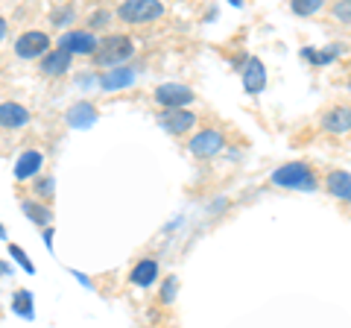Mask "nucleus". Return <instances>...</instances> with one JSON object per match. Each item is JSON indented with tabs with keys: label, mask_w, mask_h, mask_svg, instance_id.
<instances>
[{
	"label": "nucleus",
	"mask_w": 351,
	"mask_h": 328,
	"mask_svg": "<svg viewBox=\"0 0 351 328\" xmlns=\"http://www.w3.org/2000/svg\"><path fill=\"white\" fill-rule=\"evenodd\" d=\"M272 182L281 185V188H293V191H313L316 188V176L311 173L307 164H284L272 173Z\"/></svg>",
	"instance_id": "obj_1"
},
{
	"label": "nucleus",
	"mask_w": 351,
	"mask_h": 328,
	"mask_svg": "<svg viewBox=\"0 0 351 328\" xmlns=\"http://www.w3.org/2000/svg\"><path fill=\"white\" fill-rule=\"evenodd\" d=\"M132 53H135V45H132L129 36H108L100 47H97L94 59L97 65H103V68H108V65H120L126 62Z\"/></svg>",
	"instance_id": "obj_2"
},
{
	"label": "nucleus",
	"mask_w": 351,
	"mask_h": 328,
	"mask_svg": "<svg viewBox=\"0 0 351 328\" xmlns=\"http://www.w3.org/2000/svg\"><path fill=\"white\" fill-rule=\"evenodd\" d=\"M120 18L126 24H147V21H156L164 15V6L156 3V0H129V3L120 6Z\"/></svg>",
	"instance_id": "obj_3"
},
{
	"label": "nucleus",
	"mask_w": 351,
	"mask_h": 328,
	"mask_svg": "<svg viewBox=\"0 0 351 328\" xmlns=\"http://www.w3.org/2000/svg\"><path fill=\"white\" fill-rule=\"evenodd\" d=\"M156 103L164 108H184L188 103H193V91L179 82H164L156 89Z\"/></svg>",
	"instance_id": "obj_4"
},
{
	"label": "nucleus",
	"mask_w": 351,
	"mask_h": 328,
	"mask_svg": "<svg viewBox=\"0 0 351 328\" xmlns=\"http://www.w3.org/2000/svg\"><path fill=\"white\" fill-rule=\"evenodd\" d=\"M47 50H50V38H47V32H36V30H29L24 32L18 41H15V53L21 59H36V56H47Z\"/></svg>",
	"instance_id": "obj_5"
},
{
	"label": "nucleus",
	"mask_w": 351,
	"mask_h": 328,
	"mask_svg": "<svg viewBox=\"0 0 351 328\" xmlns=\"http://www.w3.org/2000/svg\"><path fill=\"white\" fill-rule=\"evenodd\" d=\"M97 38L94 32H82V30H71L64 32V36L59 38V50L71 53V56H76V53H97Z\"/></svg>",
	"instance_id": "obj_6"
},
{
	"label": "nucleus",
	"mask_w": 351,
	"mask_h": 328,
	"mask_svg": "<svg viewBox=\"0 0 351 328\" xmlns=\"http://www.w3.org/2000/svg\"><path fill=\"white\" fill-rule=\"evenodd\" d=\"M223 135L217 132V129H202L199 135H193L191 138V152L193 156H199V159H208V156H217L219 150H223Z\"/></svg>",
	"instance_id": "obj_7"
},
{
	"label": "nucleus",
	"mask_w": 351,
	"mask_h": 328,
	"mask_svg": "<svg viewBox=\"0 0 351 328\" xmlns=\"http://www.w3.org/2000/svg\"><path fill=\"white\" fill-rule=\"evenodd\" d=\"M193 124H196V115L193 112H184V108H167V112L161 115V126L170 129V132H176V135L188 132Z\"/></svg>",
	"instance_id": "obj_8"
},
{
	"label": "nucleus",
	"mask_w": 351,
	"mask_h": 328,
	"mask_svg": "<svg viewBox=\"0 0 351 328\" xmlns=\"http://www.w3.org/2000/svg\"><path fill=\"white\" fill-rule=\"evenodd\" d=\"M322 129L331 135H343L351 129V106H337L322 117Z\"/></svg>",
	"instance_id": "obj_9"
},
{
	"label": "nucleus",
	"mask_w": 351,
	"mask_h": 328,
	"mask_svg": "<svg viewBox=\"0 0 351 328\" xmlns=\"http://www.w3.org/2000/svg\"><path fill=\"white\" fill-rule=\"evenodd\" d=\"M263 85H267V71H263V62L252 56L243 68V89L249 94H261Z\"/></svg>",
	"instance_id": "obj_10"
},
{
	"label": "nucleus",
	"mask_w": 351,
	"mask_h": 328,
	"mask_svg": "<svg viewBox=\"0 0 351 328\" xmlns=\"http://www.w3.org/2000/svg\"><path fill=\"white\" fill-rule=\"evenodd\" d=\"M29 124V112L21 103H0V126L3 129H21Z\"/></svg>",
	"instance_id": "obj_11"
},
{
	"label": "nucleus",
	"mask_w": 351,
	"mask_h": 328,
	"mask_svg": "<svg viewBox=\"0 0 351 328\" xmlns=\"http://www.w3.org/2000/svg\"><path fill=\"white\" fill-rule=\"evenodd\" d=\"M41 161H44V156H41L38 150L21 152L18 161H15V179H29V176H36V173L41 170Z\"/></svg>",
	"instance_id": "obj_12"
},
{
	"label": "nucleus",
	"mask_w": 351,
	"mask_h": 328,
	"mask_svg": "<svg viewBox=\"0 0 351 328\" xmlns=\"http://www.w3.org/2000/svg\"><path fill=\"white\" fill-rule=\"evenodd\" d=\"M68 68H71V53H64V50H50L41 59L44 76H62V73H68Z\"/></svg>",
	"instance_id": "obj_13"
},
{
	"label": "nucleus",
	"mask_w": 351,
	"mask_h": 328,
	"mask_svg": "<svg viewBox=\"0 0 351 328\" xmlns=\"http://www.w3.org/2000/svg\"><path fill=\"white\" fill-rule=\"evenodd\" d=\"M156 276H158V264L152 258H141L129 272L132 284H138V288H149V284L156 281Z\"/></svg>",
	"instance_id": "obj_14"
},
{
	"label": "nucleus",
	"mask_w": 351,
	"mask_h": 328,
	"mask_svg": "<svg viewBox=\"0 0 351 328\" xmlns=\"http://www.w3.org/2000/svg\"><path fill=\"white\" fill-rule=\"evenodd\" d=\"M64 120H68V124L73 126V129H82V126H91L94 124V120H97V108L91 106V103H76V106H71L68 108V117H64Z\"/></svg>",
	"instance_id": "obj_15"
},
{
	"label": "nucleus",
	"mask_w": 351,
	"mask_h": 328,
	"mask_svg": "<svg viewBox=\"0 0 351 328\" xmlns=\"http://www.w3.org/2000/svg\"><path fill=\"white\" fill-rule=\"evenodd\" d=\"M325 185H328V191H331L334 196L351 202V173H346V170H331V173H328V179H325Z\"/></svg>",
	"instance_id": "obj_16"
},
{
	"label": "nucleus",
	"mask_w": 351,
	"mask_h": 328,
	"mask_svg": "<svg viewBox=\"0 0 351 328\" xmlns=\"http://www.w3.org/2000/svg\"><path fill=\"white\" fill-rule=\"evenodd\" d=\"M132 82H135V71H132V68H114V71L103 73V80H100L103 91H117V89H126V85H132Z\"/></svg>",
	"instance_id": "obj_17"
},
{
	"label": "nucleus",
	"mask_w": 351,
	"mask_h": 328,
	"mask_svg": "<svg viewBox=\"0 0 351 328\" xmlns=\"http://www.w3.org/2000/svg\"><path fill=\"white\" fill-rule=\"evenodd\" d=\"M24 211H27V217L32 223H38V226H50V220H53V214H50V209H44V205H38V202H24Z\"/></svg>",
	"instance_id": "obj_18"
},
{
	"label": "nucleus",
	"mask_w": 351,
	"mask_h": 328,
	"mask_svg": "<svg viewBox=\"0 0 351 328\" xmlns=\"http://www.w3.org/2000/svg\"><path fill=\"white\" fill-rule=\"evenodd\" d=\"M12 311L21 314V316H32V293L29 290H18L15 293V299H12Z\"/></svg>",
	"instance_id": "obj_19"
},
{
	"label": "nucleus",
	"mask_w": 351,
	"mask_h": 328,
	"mask_svg": "<svg viewBox=\"0 0 351 328\" xmlns=\"http://www.w3.org/2000/svg\"><path fill=\"white\" fill-rule=\"evenodd\" d=\"M319 0H293V12L295 15H313V12H319Z\"/></svg>",
	"instance_id": "obj_20"
},
{
	"label": "nucleus",
	"mask_w": 351,
	"mask_h": 328,
	"mask_svg": "<svg viewBox=\"0 0 351 328\" xmlns=\"http://www.w3.org/2000/svg\"><path fill=\"white\" fill-rule=\"evenodd\" d=\"M9 253H12V258H15L18 264L29 272V276H32V272H36V267H32V261L27 258V253H24V249H21V246H15V244H12V246H9Z\"/></svg>",
	"instance_id": "obj_21"
},
{
	"label": "nucleus",
	"mask_w": 351,
	"mask_h": 328,
	"mask_svg": "<svg viewBox=\"0 0 351 328\" xmlns=\"http://www.w3.org/2000/svg\"><path fill=\"white\" fill-rule=\"evenodd\" d=\"M334 15L343 21V24H351V0H346V3H337L334 6Z\"/></svg>",
	"instance_id": "obj_22"
},
{
	"label": "nucleus",
	"mask_w": 351,
	"mask_h": 328,
	"mask_svg": "<svg viewBox=\"0 0 351 328\" xmlns=\"http://www.w3.org/2000/svg\"><path fill=\"white\" fill-rule=\"evenodd\" d=\"M176 290H179V281H176V279H167V281H164V290H161V299H164V302H173Z\"/></svg>",
	"instance_id": "obj_23"
},
{
	"label": "nucleus",
	"mask_w": 351,
	"mask_h": 328,
	"mask_svg": "<svg viewBox=\"0 0 351 328\" xmlns=\"http://www.w3.org/2000/svg\"><path fill=\"white\" fill-rule=\"evenodd\" d=\"M38 194L44 196V200H50L53 196V179L47 176V179H41V185H38Z\"/></svg>",
	"instance_id": "obj_24"
},
{
	"label": "nucleus",
	"mask_w": 351,
	"mask_h": 328,
	"mask_svg": "<svg viewBox=\"0 0 351 328\" xmlns=\"http://www.w3.org/2000/svg\"><path fill=\"white\" fill-rule=\"evenodd\" d=\"M103 24H108V12H106V9L94 12V18H91V27H94V30H97V27H103Z\"/></svg>",
	"instance_id": "obj_25"
},
{
	"label": "nucleus",
	"mask_w": 351,
	"mask_h": 328,
	"mask_svg": "<svg viewBox=\"0 0 351 328\" xmlns=\"http://www.w3.org/2000/svg\"><path fill=\"white\" fill-rule=\"evenodd\" d=\"M44 244H47V249L53 246V232H50V229H47V232H44Z\"/></svg>",
	"instance_id": "obj_26"
},
{
	"label": "nucleus",
	"mask_w": 351,
	"mask_h": 328,
	"mask_svg": "<svg viewBox=\"0 0 351 328\" xmlns=\"http://www.w3.org/2000/svg\"><path fill=\"white\" fill-rule=\"evenodd\" d=\"M9 272H12V267H9V264H3V261H0V276H9Z\"/></svg>",
	"instance_id": "obj_27"
},
{
	"label": "nucleus",
	"mask_w": 351,
	"mask_h": 328,
	"mask_svg": "<svg viewBox=\"0 0 351 328\" xmlns=\"http://www.w3.org/2000/svg\"><path fill=\"white\" fill-rule=\"evenodd\" d=\"M3 36H6V21L0 18V38H3Z\"/></svg>",
	"instance_id": "obj_28"
},
{
	"label": "nucleus",
	"mask_w": 351,
	"mask_h": 328,
	"mask_svg": "<svg viewBox=\"0 0 351 328\" xmlns=\"http://www.w3.org/2000/svg\"><path fill=\"white\" fill-rule=\"evenodd\" d=\"M0 237H6V229L3 226H0Z\"/></svg>",
	"instance_id": "obj_29"
}]
</instances>
